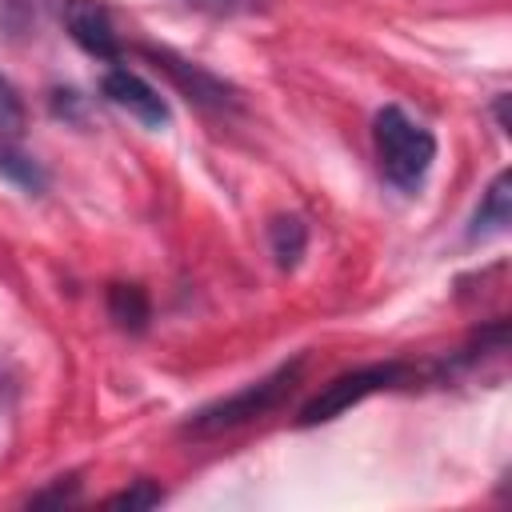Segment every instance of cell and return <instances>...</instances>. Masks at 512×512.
I'll return each mask as SVG.
<instances>
[{
    "label": "cell",
    "instance_id": "obj_1",
    "mask_svg": "<svg viewBox=\"0 0 512 512\" xmlns=\"http://www.w3.org/2000/svg\"><path fill=\"white\" fill-rule=\"evenodd\" d=\"M372 148L380 176L400 192H420L436 164V132L400 104H384L372 116Z\"/></svg>",
    "mask_w": 512,
    "mask_h": 512
},
{
    "label": "cell",
    "instance_id": "obj_2",
    "mask_svg": "<svg viewBox=\"0 0 512 512\" xmlns=\"http://www.w3.org/2000/svg\"><path fill=\"white\" fill-rule=\"evenodd\" d=\"M300 372H304V356H292L284 364H276L268 376L244 384L240 392L232 396H220L204 408H196L188 420H184V432L188 436H220V432H232L240 424H252L260 416H268L272 408H280L288 400V392L300 384Z\"/></svg>",
    "mask_w": 512,
    "mask_h": 512
},
{
    "label": "cell",
    "instance_id": "obj_3",
    "mask_svg": "<svg viewBox=\"0 0 512 512\" xmlns=\"http://www.w3.org/2000/svg\"><path fill=\"white\" fill-rule=\"evenodd\" d=\"M408 376H412V368H408L404 360H380V364H360V368H352V372H340V376H332L328 384H320V392H316L312 400H304L296 424H300V428L328 424V420L344 416L348 408L364 404L368 396L404 384Z\"/></svg>",
    "mask_w": 512,
    "mask_h": 512
},
{
    "label": "cell",
    "instance_id": "obj_4",
    "mask_svg": "<svg viewBox=\"0 0 512 512\" xmlns=\"http://www.w3.org/2000/svg\"><path fill=\"white\" fill-rule=\"evenodd\" d=\"M24 128H28V112L20 92L12 88L8 76H0V176H8L12 184L40 192L44 188V172L32 160V152L24 148Z\"/></svg>",
    "mask_w": 512,
    "mask_h": 512
},
{
    "label": "cell",
    "instance_id": "obj_5",
    "mask_svg": "<svg viewBox=\"0 0 512 512\" xmlns=\"http://www.w3.org/2000/svg\"><path fill=\"white\" fill-rule=\"evenodd\" d=\"M152 60H156V68L192 100V104H200V108H208V112H224V108H236L240 104V96H236V88L232 84H224L220 76H212L204 64H192V60H180L176 52H168V48H144Z\"/></svg>",
    "mask_w": 512,
    "mask_h": 512
},
{
    "label": "cell",
    "instance_id": "obj_6",
    "mask_svg": "<svg viewBox=\"0 0 512 512\" xmlns=\"http://www.w3.org/2000/svg\"><path fill=\"white\" fill-rule=\"evenodd\" d=\"M100 92H104L108 104L124 108V112H128L132 120H140L144 128H164V124L172 120L168 100H164L140 72H132V68H124V64H112V68L100 76Z\"/></svg>",
    "mask_w": 512,
    "mask_h": 512
},
{
    "label": "cell",
    "instance_id": "obj_7",
    "mask_svg": "<svg viewBox=\"0 0 512 512\" xmlns=\"http://www.w3.org/2000/svg\"><path fill=\"white\" fill-rule=\"evenodd\" d=\"M60 20H64V32L88 56H96L104 64H120V36H116L112 12L100 0H64Z\"/></svg>",
    "mask_w": 512,
    "mask_h": 512
},
{
    "label": "cell",
    "instance_id": "obj_8",
    "mask_svg": "<svg viewBox=\"0 0 512 512\" xmlns=\"http://www.w3.org/2000/svg\"><path fill=\"white\" fill-rule=\"evenodd\" d=\"M512 224V172L500 168L492 176V184L480 192V204L472 212V224H468V240H488V236H500L508 232Z\"/></svg>",
    "mask_w": 512,
    "mask_h": 512
},
{
    "label": "cell",
    "instance_id": "obj_9",
    "mask_svg": "<svg viewBox=\"0 0 512 512\" xmlns=\"http://www.w3.org/2000/svg\"><path fill=\"white\" fill-rule=\"evenodd\" d=\"M108 316L116 320V328H124V332H144L148 328V320H152V300H148V292L140 288V284H108Z\"/></svg>",
    "mask_w": 512,
    "mask_h": 512
},
{
    "label": "cell",
    "instance_id": "obj_10",
    "mask_svg": "<svg viewBox=\"0 0 512 512\" xmlns=\"http://www.w3.org/2000/svg\"><path fill=\"white\" fill-rule=\"evenodd\" d=\"M268 248H272L276 268L292 272L304 260V252H308V224L300 216H292V212L288 216H276L268 224Z\"/></svg>",
    "mask_w": 512,
    "mask_h": 512
},
{
    "label": "cell",
    "instance_id": "obj_11",
    "mask_svg": "<svg viewBox=\"0 0 512 512\" xmlns=\"http://www.w3.org/2000/svg\"><path fill=\"white\" fill-rule=\"evenodd\" d=\"M164 500V488L156 484V480H132L124 492H116V496H108L104 504L108 508H128V512H144V508H156Z\"/></svg>",
    "mask_w": 512,
    "mask_h": 512
},
{
    "label": "cell",
    "instance_id": "obj_12",
    "mask_svg": "<svg viewBox=\"0 0 512 512\" xmlns=\"http://www.w3.org/2000/svg\"><path fill=\"white\" fill-rule=\"evenodd\" d=\"M76 500H80V480L76 476H56V484H48V488L28 496V504H36V508H44V504L64 508V504H76Z\"/></svg>",
    "mask_w": 512,
    "mask_h": 512
},
{
    "label": "cell",
    "instance_id": "obj_13",
    "mask_svg": "<svg viewBox=\"0 0 512 512\" xmlns=\"http://www.w3.org/2000/svg\"><path fill=\"white\" fill-rule=\"evenodd\" d=\"M180 4H192V8H204V12H220V16L260 8V0H180Z\"/></svg>",
    "mask_w": 512,
    "mask_h": 512
}]
</instances>
